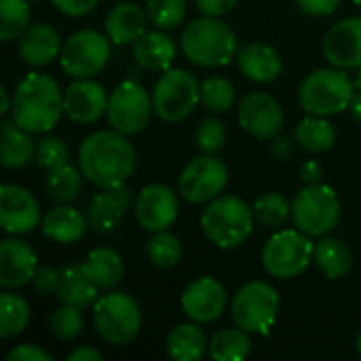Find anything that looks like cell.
<instances>
[{
	"label": "cell",
	"mask_w": 361,
	"mask_h": 361,
	"mask_svg": "<svg viewBox=\"0 0 361 361\" xmlns=\"http://www.w3.org/2000/svg\"><path fill=\"white\" fill-rule=\"evenodd\" d=\"M114 129L95 131L82 140L78 148V167L82 176L97 188L125 184L135 171V148Z\"/></svg>",
	"instance_id": "6da1fadb"
},
{
	"label": "cell",
	"mask_w": 361,
	"mask_h": 361,
	"mask_svg": "<svg viewBox=\"0 0 361 361\" xmlns=\"http://www.w3.org/2000/svg\"><path fill=\"white\" fill-rule=\"evenodd\" d=\"M13 121L30 133L51 131L63 112V91L59 85L40 72H30L15 89Z\"/></svg>",
	"instance_id": "7a4b0ae2"
},
{
	"label": "cell",
	"mask_w": 361,
	"mask_h": 361,
	"mask_svg": "<svg viewBox=\"0 0 361 361\" xmlns=\"http://www.w3.org/2000/svg\"><path fill=\"white\" fill-rule=\"evenodd\" d=\"M184 55L201 68L226 66L237 53V36L220 17H199L182 32Z\"/></svg>",
	"instance_id": "3957f363"
},
{
	"label": "cell",
	"mask_w": 361,
	"mask_h": 361,
	"mask_svg": "<svg viewBox=\"0 0 361 361\" xmlns=\"http://www.w3.org/2000/svg\"><path fill=\"white\" fill-rule=\"evenodd\" d=\"M254 209L245 201L231 195H220L203 209L201 226L214 245L231 250L247 241L254 231Z\"/></svg>",
	"instance_id": "277c9868"
},
{
	"label": "cell",
	"mask_w": 361,
	"mask_h": 361,
	"mask_svg": "<svg viewBox=\"0 0 361 361\" xmlns=\"http://www.w3.org/2000/svg\"><path fill=\"white\" fill-rule=\"evenodd\" d=\"M355 95V80L343 68H322L311 72L300 89V106L309 114L330 116L349 110V104Z\"/></svg>",
	"instance_id": "5b68a950"
},
{
	"label": "cell",
	"mask_w": 361,
	"mask_h": 361,
	"mask_svg": "<svg viewBox=\"0 0 361 361\" xmlns=\"http://www.w3.org/2000/svg\"><path fill=\"white\" fill-rule=\"evenodd\" d=\"M142 309L125 292H110L93 305V324L102 341L114 347L129 345L142 330Z\"/></svg>",
	"instance_id": "8992f818"
},
{
	"label": "cell",
	"mask_w": 361,
	"mask_h": 361,
	"mask_svg": "<svg viewBox=\"0 0 361 361\" xmlns=\"http://www.w3.org/2000/svg\"><path fill=\"white\" fill-rule=\"evenodd\" d=\"M199 102H201V85L190 72L182 68L165 70L152 89L154 114L165 123L184 121L197 108Z\"/></svg>",
	"instance_id": "52a82bcc"
},
{
	"label": "cell",
	"mask_w": 361,
	"mask_h": 361,
	"mask_svg": "<svg viewBox=\"0 0 361 361\" xmlns=\"http://www.w3.org/2000/svg\"><path fill=\"white\" fill-rule=\"evenodd\" d=\"M315 243L302 231H279L262 250V267L271 277L294 279L302 275L313 262Z\"/></svg>",
	"instance_id": "ba28073f"
},
{
	"label": "cell",
	"mask_w": 361,
	"mask_h": 361,
	"mask_svg": "<svg viewBox=\"0 0 361 361\" xmlns=\"http://www.w3.org/2000/svg\"><path fill=\"white\" fill-rule=\"evenodd\" d=\"M292 220L309 237L328 235L341 220V201L332 186H305L292 203Z\"/></svg>",
	"instance_id": "9c48e42d"
},
{
	"label": "cell",
	"mask_w": 361,
	"mask_h": 361,
	"mask_svg": "<svg viewBox=\"0 0 361 361\" xmlns=\"http://www.w3.org/2000/svg\"><path fill=\"white\" fill-rule=\"evenodd\" d=\"M279 313V294L267 281L245 283L233 298L231 315L245 332L267 336Z\"/></svg>",
	"instance_id": "30bf717a"
},
{
	"label": "cell",
	"mask_w": 361,
	"mask_h": 361,
	"mask_svg": "<svg viewBox=\"0 0 361 361\" xmlns=\"http://www.w3.org/2000/svg\"><path fill=\"white\" fill-rule=\"evenodd\" d=\"M108 34H99L95 30H78L61 44L59 63L61 70L72 78H93L99 74L112 55Z\"/></svg>",
	"instance_id": "8fae6325"
},
{
	"label": "cell",
	"mask_w": 361,
	"mask_h": 361,
	"mask_svg": "<svg viewBox=\"0 0 361 361\" xmlns=\"http://www.w3.org/2000/svg\"><path fill=\"white\" fill-rule=\"evenodd\" d=\"M152 97L137 80H123L114 87L108 99V123L123 135L140 133L152 114Z\"/></svg>",
	"instance_id": "7c38bea8"
},
{
	"label": "cell",
	"mask_w": 361,
	"mask_h": 361,
	"mask_svg": "<svg viewBox=\"0 0 361 361\" xmlns=\"http://www.w3.org/2000/svg\"><path fill=\"white\" fill-rule=\"evenodd\" d=\"M228 184V169L216 154H201L192 159L178 180V190L188 203H209Z\"/></svg>",
	"instance_id": "4fadbf2b"
},
{
	"label": "cell",
	"mask_w": 361,
	"mask_h": 361,
	"mask_svg": "<svg viewBox=\"0 0 361 361\" xmlns=\"http://www.w3.org/2000/svg\"><path fill=\"white\" fill-rule=\"evenodd\" d=\"M237 118H239V125L258 140H273L275 135H279L286 123L281 104L273 95L260 93V91L247 93L239 102Z\"/></svg>",
	"instance_id": "5bb4252c"
},
{
	"label": "cell",
	"mask_w": 361,
	"mask_h": 361,
	"mask_svg": "<svg viewBox=\"0 0 361 361\" xmlns=\"http://www.w3.org/2000/svg\"><path fill=\"white\" fill-rule=\"evenodd\" d=\"M178 197L165 184H148L135 197V220L148 233L167 231L178 218Z\"/></svg>",
	"instance_id": "9a60e30c"
},
{
	"label": "cell",
	"mask_w": 361,
	"mask_h": 361,
	"mask_svg": "<svg viewBox=\"0 0 361 361\" xmlns=\"http://www.w3.org/2000/svg\"><path fill=\"white\" fill-rule=\"evenodd\" d=\"M40 209L34 195L17 184L0 188V226L8 235H23L38 226Z\"/></svg>",
	"instance_id": "2e32d148"
},
{
	"label": "cell",
	"mask_w": 361,
	"mask_h": 361,
	"mask_svg": "<svg viewBox=\"0 0 361 361\" xmlns=\"http://www.w3.org/2000/svg\"><path fill=\"white\" fill-rule=\"evenodd\" d=\"M184 315L195 324H214L222 317L226 307L224 286L214 277L195 279L180 298Z\"/></svg>",
	"instance_id": "e0dca14e"
},
{
	"label": "cell",
	"mask_w": 361,
	"mask_h": 361,
	"mask_svg": "<svg viewBox=\"0 0 361 361\" xmlns=\"http://www.w3.org/2000/svg\"><path fill=\"white\" fill-rule=\"evenodd\" d=\"M106 89L91 78H74V82L63 91V112L70 121L89 125L99 121L108 112Z\"/></svg>",
	"instance_id": "ac0fdd59"
},
{
	"label": "cell",
	"mask_w": 361,
	"mask_h": 361,
	"mask_svg": "<svg viewBox=\"0 0 361 361\" xmlns=\"http://www.w3.org/2000/svg\"><path fill=\"white\" fill-rule=\"evenodd\" d=\"M131 201H133V195L127 184L102 188V192H97L93 197V201L89 203V209H87L89 228H93L97 235L114 233L123 224V220L131 207Z\"/></svg>",
	"instance_id": "d6986e66"
},
{
	"label": "cell",
	"mask_w": 361,
	"mask_h": 361,
	"mask_svg": "<svg viewBox=\"0 0 361 361\" xmlns=\"http://www.w3.org/2000/svg\"><path fill=\"white\" fill-rule=\"evenodd\" d=\"M324 57L334 68H361V17L343 19L328 30L324 38Z\"/></svg>",
	"instance_id": "ffe728a7"
},
{
	"label": "cell",
	"mask_w": 361,
	"mask_h": 361,
	"mask_svg": "<svg viewBox=\"0 0 361 361\" xmlns=\"http://www.w3.org/2000/svg\"><path fill=\"white\" fill-rule=\"evenodd\" d=\"M36 254L21 239H4L0 243V286L4 290L32 283L36 273Z\"/></svg>",
	"instance_id": "44dd1931"
},
{
	"label": "cell",
	"mask_w": 361,
	"mask_h": 361,
	"mask_svg": "<svg viewBox=\"0 0 361 361\" xmlns=\"http://www.w3.org/2000/svg\"><path fill=\"white\" fill-rule=\"evenodd\" d=\"M61 53V40L53 25L30 23L19 36V55L30 68H44Z\"/></svg>",
	"instance_id": "7402d4cb"
},
{
	"label": "cell",
	"mask_w": 361,
	"mask_h": 361,
	"mask_svg": "<svg viewBox=\"0 0 361 361\" xmlns=\"http://www.w3.org/2000/svg\"><path fill=\"white\" fill-rule=\"evenodd\" d=\"M237 63L241 74H245V78L260 85L277 80L283 70L281 55L277 53V49H273L267 42H252L243 47L237 55Z\"/></svg>",
	"instance_id": "603a6c76"
},
{
	"label": "cell",
	"mask_w": 361,
	"mask_h": 361,
	"mask_svg": "<svg viewBox=\"0 0 361 361\" xmlns=\"http://www.w3.org/2000/svg\"><path fill=\"white\" fill-rule=\"evenodd\" d=\"M133 57L135 63L148 72H165L176 59V42L163 30L144 32L133 42Z\"/></svg>",
	"instance_id": "cb8c5ba5"
},
{
	"label": "cell",
	"mask_w": 361,
	"mask_h": 361,
	"mask_svg": "<svg viewBox=\"0 0 361 361\" xmlns=\"http://www.w3.org/2000/svg\"><path fill=\"white\" fill-rule=\"evenodd\" d=\"M40 226H42L44 237L63 245H72L85 237L89 228V220L78 209L70 207L68 203H59L57 207L44 214Z\"/></svg>",
	"instance_id": "d4e9b609"
},
{
	"label": "cell",
	"mask_w": 361,
	"mask_h": 361,
	"mask_svg": "<svg viewBox=\"0 0 361 361\" xmlns=\"http://www.w3.org/2000/svg\"><path fill=\"white\" fill-rule=\"evenodd\" d=\"M146 25L148 13L133 2L116 4L106 17V34L114 44H133L144 32H148Z\"/></svg>",
	"instance_id": "484cf974"
},
{
	"label": "cell",
	"mask_w": 361,
	"mask_h": 361,
	"mask_svg": "<svg viewBox=\"0 0 361 361\" xmlns=\"http://www.w3.org/2000/svg\"><path fill=\"white\" fill-rule=\"evenodd\" d=\"M34 154L36 148H34L32 133L19 127L13 121V116L4 118L0 127V163L6 169H21L30 165Z\"/></svg>",
	"instance_id": "4316f807"
},
{
	"label": "cell",
	"mask_w": 361,
	"mask_h": 361,
	"mask_svg": "<svg viewBox=\"0 0 361 361\" xmlns=\"http://www.w3.org/2000/svg\"><path fill=\"white\" fill-rule=\"evenodd\" d=\"M99 292L102 290L95 286V281L85 271V264H68L66 269H61L59 290L55 294L61 305H72V307L85 309V307H91L97 302Z\"/></svg>",
	"instance_id": "83f0119b"
},
{
	"label": "cell",
	"mask_w": 361,
	"mask_h": 361,
	"mask_svg": "<svg viewBox=\"0 0 361 361\" xmlns=\"http://www.w3.org/2000/svg\"><path fill=\"white\" fill-rule=\"evenodd\" d=\"M85 271L99 290H114L125 275L123 256L112 247H95L85 260Z\"/></svg>",
	"instance_id": "f1b7e54d"
},
{
	"label": "cell",
	"mask_w": 361,
	"mask_h": 361,
	"mask_svg": "<svg viewBox=\"0 0 361 361\" xmlns=\"http://www.w3.org/2000/svg\"><path fill=\"white\" fill-rule=\"evenodd\" d=\"M313 260L328 279H341L349 275L353 267V254L349 245L334 237H322L315 243Z\"/></svg>",
	"instance_id": "f546056e"
},
{
	"label": "cell",
	"mask_w": 361,
	"mask_h": 361,
	"mask_svg": "<svg viewBox=\"0 0 361 361\" xmlns=\"http://www.w3.org/2000/svg\"><path fill=\"white\" fill-rule=\"evenodd\" d=\"M209 349L205 332L199 324H180L167 336V353L176 361H197Z\"/></svg>",
	"instance_id": "4dcf8cb0"
},
{
	"label": "cell",
	"mask_w": 361,
	"mask_h": 361,
	"mask_svg": "<svg viewBox=\"0 0 361 361\" xmlns=\"http://www.w3.org/2000/svg\"><path fill=\"white\" fill-rule=\"evenodd\" d=\"M294 140L309 152L319 154L326 152L334 146L336 142V127L326 118V116H317L311 114L307 118H302L294 131Z\"/></svg>",
	"instance_id": "1f68e13d"
},
{
	"label": "cell",
	"mask_w": 361,
	"mask_h": 361,
	"mask_svg": "<svg viewBox=\"0 0 361 361\" xmlns=\"http://www.w3.org/2000/svg\"><path fill=\"white\" fill-rule=\"evenodd\" d=\"M42 186H44V192L51 201L72 203L82 190V171H80V167L66 163L57 169H49Z\"/></svg>",
	"instance_id": "d6a6232c"
},
{
	"label": "cell",
	"mask_w": 361,
	"mask_h": 361,
	"mask_svg": "<svg viewBox=\"0 0 361 361\" xmlns=\"http://www.w3.org/2000/svg\"><path fill=\"white\" fill-rule=\"evenodd\" d=\"M250 351H252L250 332H245L239 326L224 328V330L216 332L212 336L209 349H207L212 360L216 361H241L250 355Z\"/></svg>",
	"instance_id": "836d02e7"
},
{
	"label": "cell",
	"mask_w": 361,
	"mask_h": 361,
	"mask_svg": "<svg viewBox=\"0 0 361 361\" xmlns=\"http://www.w3.org/2000/svg\"><path fill=\"white\" fill-rule=\"evenodd\" d=\"M30 324V305L11 292L0 296V336L13 338L21 334Z\"/></svg>",
	"instance_id": "e575fe53"
},
{
	"label": "cell",
	"mask_w": 361,
	"mask_h": 361,
	"mask_svg": "<svg viewBox=\"0 0 361 361\" xmlns=\"http://www.w3.org/2000/svg\"><path fill=\"white\" fill-rule=\"evenodd\" d=\"M254 216L262 226L279 228L292 218V203L281 192H264L254 203Z\"/></svg>",
	"instance_id": "d590c367"
},
{
	"label": "cell",
	"mask_w": 361,
	"mask_h": 361,
	"mask_svg": "<svg viewBox=\"0 0 361 361\" xmlns=\"http://www.w3.org/2000/svg\"><path fill=\"white\" fill-rule=\"evenodd\" d=\"M146 254L157 269H173L182 260V243L173 233L159 231L152 233L146 245Z\"/></svg>",
	"instance_id": "8d00e7d4"
},
{
	"label": "cell",
	"mask_w": 361,
	"mask_h": 361,
	"mask_svg": "<svg viewBox=\"0 0 361 361\" xmlns=\"http://www.w3.org/2000/svg\"><path fill=\"white\" fill-rule=\"evenodd\" d=\"M27 0H0V38L4 42L19 38L30 25Z\"/></svg>",
	"instance_id": "74e56055"
},
{
	"label": "cell",
	"mask_w": 361,
	"mask_h": 361,
	"mask_svg": "<svg viewBox=\"0 0 361 361\" xmlns=\"http://www.w3.org/2000/svg\"><path fill=\"white\" fill-rule=\"evenodd\" d=\"M201 104L209 112H228L235 104V85L224 76H209L201 82Z\"/></svg>",
	"instance_id": "f35d334b"
},
{
	"label": "cell",
	"mask_w": 361,
	"mask_h": 361,
	"mask_svg": "<svg viewBox=\"0 0 361 361\" xmlns=\"http://www.w3.org/2000/svg\"><path fill=\"white\" fill-rule=\"evenodd\" d=\"M146 13L159 30H173L186 17V0H148Z\"/></svg>",
	"instance_id": "ab89813d"
},
{
	"label": "cell",
	"mask_w": 361,
	"mask_h": 361,
	"mask_svg": "<svg viewBox=\"0 0 361 361\" xmlns=\"http://www.w3.org/2000/svg\"><path fill=\"white\" fill-rule=\"evenodd\" d=\"M85 328L82 309L72 305H61L51 317H49V330L59 341H74Z\"/></svg>",
	"instance_id": "60d3db41"
},
{
	"label": "cell",
	"mask_w": 361,
	"mask_h": 361,
	"mask_svg": "<svg viewBox=\"0 0 361 361\" xmlns=\"http://www.w3.org/2000/svg\"><path fill=\"white\" fill-rule=\"evenodd\" d=\"M195 142L201 154H218L226 144V127L220 118H203L195 131Z\"/></svg>",
	"instance_id": "b9f144b4"
},
{
	"label": "cell",
	"mask_w": 361,
	"mask_h": 361,
	"mask_svg": "<svg viewBox=\"0 0 361 361\" xmlns=\"http://www.w3.org/2000/svg\"><path fill=\"white\" fill-rule=\"evenodd\" d=\"M68 159H70V150L61 137L47 135L36 144V163L47 171L66 165Z\"/></svg>",
	"instance_id": "7bdbcfd3"
},
{
	"label": "cell",
	"mask_w": 361,
	"mask_h": 361,
	"mask_svg": "<svg viewBox=\"0 0 361 361\" xmlns=\"http://www.w3.org/2000/svg\"><path fill=\"white\" fill-rule=\"evenodd\" d=\"M59 279H61V271L51 269V267H40V269H36V273L32 277V288L40 296H51V294H57Z\"/></svg>",
	"instance_id": "ee69618b"
},
{
	"label": "cell",
	"mask_w": 361,
	"mask_h": 361,
	"mask_svg": "<svg viewBox=\"0 0 361 361\" xmlns=\"http://www.w3.org/2000/svg\"><path fill=\"white\" fill-rule=\"evenodd\" d=\"M51 2L59 13L68 17H82L99 4V0H51Z\"/></svg>",
	"instance_id": "f6af8a7d"
},
{
	"label": "cell",
	"mask_w": 361,
	"mask_h": 361,
	"mask_svg": "<svg viewBox=\"0 0 361 361\" xmlns=\"http://www.w3.org/2000/svg\"><path fill=\"white\" fill-rule=\"evenodd\" d=\"M296 4L311 17H328L338 8L341 0H296Z\"/></svg>",
	"instance_id": "bcb514c9"
},
{
	"label": "cell",
	"mask_w": 361,
	"mask_h": 361,
	"mask_svg": "<svg viewBox=\"0 0 361 361\" xmlns=\"http://www.w3.org/2000/svg\"><path fill=\"white\" fill-rule=\"evenodd\" d=\"M8 361H51V355L40 349V347H34V345H19L15 349L8 351L6 355Z\"/></svg>",
	"instance_id": "7dc6e473"
},
{
	"label": "cell",
	"mask_w": 361,
	"mask_h": 361,
	"mask_svg": "<svg viewBox=\"0 0 361 361\" xmlns=\"http://www.w3.org/2000/svg\"><path fill=\"white\" fill-rule=\"evenodd\" d=\"M197 8L201 11V15L207 17H222L226 13H231L239 0H195Z\"/></svg>",
	"instance_id": "c3c4849f"
},
{
	"label": "cell",
	"mask_w": 361,
	"mask_h": 361,
	"mask_svg": "<svg viewBox=\"0 0 361 361\" xmlns=\"http://www.w3.org/2000/svg\"><path fill=\"white\" fill-rule=\"evenodd\" d=\"M296 152V144L290 137L283 135H275L271 140V154L275 161H290Z\"/></svg>",
	"instance_id": "681fc988"
},
{
	"label": "cell",
	"mask_w": 361,
	"mask_h": 361,
	"mask_svg": "<svg viewBox=\"0 0 361 361\" xmlns=\"http://www.w3.org/2000/svg\"><path fill=\"white\" fill-rule=\"evenodd\" d=\"M300 178L307 186L311 184H322V178H324V167L317 163V161H307L302 167H300Z\"/></svg>",
	"instance_id": "f907efd6"
},
{
	"label": "cell",
	"mask_w": 361,
	"mask_h": 361,
	"mask_svg": "<svg viewBox=\"0 0 361 361\" xmlns=\"http://www.w3.org/2000/svg\"><path fill=\"white\" fill-rule=\"evenodd\" d=\"M68 360L70 361H102L104 360V355H102L97 349H93V347H78V349H74V351L68 355Z\"/></svg>",
	"instance_id": "816d5d0a"
},
{
	"label": "cell",
	"mask_w": 361,
	"mask_h": 361,
	"mask_svg": "<svg viewBox=\"0 0 361 361\" xmlns=\"http://www.w3.org/2000/svg\"><path fill=\"white\" fill-rule=\"evenodd\" d=\"M349 112H351V118L361 125V91H357V93L353 95V99H351V104H349Z\"/></svg>",
	"instance_id": "f5cc1de1"
},
{
	"label": "cell",
	"mask_w": 361,
	"mask_h": 361,
	"mask_svg": "<svg viewBox=\"0 0 361 361\" xmlns=\"http://www.w3.org/2000/svg\"><path fill=\"white\" fill-rule=\"evenodd\" d=\"M0 99H2V104H0V114H6L8 110H13V104H11V99H8L6 89H0Z\"/></svg>",
	"instance_id": "db71d44e"
},
{
	"label": "cell",
	"mask_w": 361,
	"mask_h": 361,
	"mask_svg": "<svg viewBox=\"0 0 361 361\" xmlns=\"http://www.w3.org/2000/svg\"><path fill=\"white\" fill-rule=\"evenodd\" d=\"M355 87L361 91V68H357V76H355Z\"/></svg>",
	"instance_id": "11a10c76"
},
{
	"label": "cell",
	"mask_w": 361,
	"mask_h": 361,
	"mask_svg": "<svg viewBox=\"0 0 361 361\" xmlns=\"http://www.w3.org/2000/svg\"><path fill=\"white\" fill-rule=\"evenodd\" d=\"M357 353L361 355V332H360V336H357Z\"/></svg>",
	"instance_id": "9f6ffc18"
},
{
	"label": "cell",
	"mask_w": 361,
	"mask_h": 361,
	"mask_svg": "<svg viewBox=\"0 0 361 361\" xmlns=\"http://www.w3.org/2000/svg\"><path fill=\"white\" fill-rule=\"evenodd\" d=\"M353 2H357V4H361V0H353Z\"/></svg>",
	"instance_id": "6f0895ef"
},
{
	"label": "cell",
	"mask_w": 361,
	"mask_h": 361,
	"mask_svg": "<svg viewBox=\"0 0 361 361\" xmlns=\"http://www.w3.org/2000/svg\"><path fill=\"white\" fill-rule=\"evenodd\" d=\"M27 2H38V0H27Z\"/></svg>",
	"instance_id": "680465c9"
}]
</instances>
